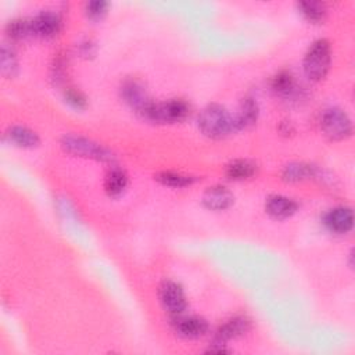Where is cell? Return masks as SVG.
<instances>
[{
	"instance_id": "5bb4252c",
	"label": "cell",
	"mask_w": 355,
	"mask_h": 355,
	"mask_svg": "<svg viewBox=\"0 0 355 355\" xmlns=\"http://www.w3.org/2000/svg\"><path fill=\"white\" fill-rule=\"evenodd\" d=\"M207 322L199 317L181 318L176 323V332L185 339H199L207 333Z\"/></svg>"
},
{
	"instance_id": "484cf974",
	"label": "cell",
	"mask_w": 355,
	"mask_h": 355,
	"mask_svg": "<svg viewBox=\"0 0 355 355\" xmlns=\"http://www.w3.org/2000/svg\"><path fill=\"white\" fill-rule=\"evenodd\" d=\"M66 100L73 107L81 110L86 107V97L77 89H67L66 90Z\"/></svg>"
},
{
	"instance_id": "9c48e42d",
	"label": "cell",
	"mask_w": 355,
	"mask_h": 355,
	"mask_svg": "<svg viewBox=\"0 0 355 355\" xmlns=\"http://www.w3.org/2000/svg\"><path fill=\"white\" fill-rule=\"evenodd\" d=\"M252 329V321L246 317H234L223 323L215 334V344H222L228 340L238 339Z\"/></svg>"
},
{
	"instance_id": "30bf717a",
	"label": "cell",
	"mask_w": 355,
	"mask_h": 355,
	"mask_svg": "<svg viewBox=\"0 0 355 355\" xmlns=\"http://www.w3.org/2000/svg\"><path fill=\"white\" fill-rule=\"evenodd\" d=\"M325 225L333 233H337V234L348 233L354 225L352 210L348 207H337L330 210L325 215Z\"/></svg>"
},
{
	"instance_id": "2e32d148",
	"label": "cell",
	"mask_w": 355,
	"mask_h": 355,
	"mask_svg": "<svg viewBox=\"0 0 355 355\" xmlns=\"http://www.w3.org/2000/svg\"><path fill=\"white\" fill-rule=\"evenodd\" d=\"M256 164L249 160H236L226 167V176L232 181H245L256 173Z\"/></svg>"
},
{
	"instance_id": "9a60e30c",
	"label": "cell",
	"mask_w": 355,
	"mask_h": 355,
	"mask_svg": "<svg viewBox=\"0 0 355 355\" xmlns=\"http://www.w3.org/2000/svg\"><path fill=\"white\" fill-rule=\"evenodd\" d=\"M128 185V176L124 169L121 168H111L104 180V189L108 196L117 197L123 195Z\"/></svg>"
},
{
	"instance_id": "603a6c76",
	"label": "cell",
	"mask_w": 355,
	"mask_h": 355,
	"mask_svg": "<svg viewBox=\"0 0 355 355\" xmlns=\"http://www.w3.org/2000/svg\"><path fill=\"white\" fill-rule=\"evenodd\" d=\"M6 32L9 35L10 39L13 40H21L25 39L27 36L32 35V28H31V21L19 19V20H13L8 24Z\"/></svg>"
},
{
	"instance_id": "52a82bcc",
	"label": "cell",
	"mask_w": 355,
	"mask_h": 355,
	"mask_svg": "<svg viewBox=\"0 0 355 355\" xmlns=\"http://www.w3.org/2000/svg\"><path fill=\"white\" fill-rule=\"evenodd\" d=\"M121 95L124 100L135 108L142 115L149 110V107L153 104L145 85L138 79H130L125 81L121 88Z\"/></svg>"
},
{
	"instance_id": "4fadbf2b",
	"label": "cell",
	"mask_w": 355,
	"mask_h": 355,
	"mask_svg": "<svg viewBox=\"0 0 355 355\" xmlns=\"http://www.w3.org/2000/svg\"><path fill=\"white\" fill-rule=\"evenodd\" d=\"M299 204L284 196H271L265 203V211L275 219H286L295 214Z\"/></svg>"
},
{
	"instance_id": "7402d4cb",
	"label": "cell",
	"mask_w": 355,
	"mask_h": 355,
	"mask_svg": "<svg viewBox=\"0 0 355 355\" xmlns=\"http://www.w3.org/2000/svg\"><path fill=\"white\" fill-rule=\"evenodd\" d=\"M299 9L302 14L311 23H321L326 16V6L321 2H302Z\"/></svg>"
},
{
	"instance_id": "d6986e66",
	"label": "cell",
	"mask_w": 355,
	"mask_h": 355,
	"mask_svg": "<svg viewBox=\"0 0 355 355\" xmlns=\"http://www.w3.org/2000/svg\"><path fill=\"white\" fill-rule=\"evenodd\" d=\"M0 67H2V74L6 78H14L19 73L16 51L6 43L2 46V51H0Z\"/></svg>"
},
{
	"instance_id": "e0dca14e",
	"label": "cell",
	"mask_w": 355,
	"mask_h": 355,
	"mask_svg": "<svg viewBox=\"0 0 355 355\" xmlns=\"http://www.w3.org/2000/svg\"><path fill=\"white\" fill-rule=\"evenodd\" d=\"M314 167L304 162H291L284 167L282 176L286 182H302L314 176Z\"/></svg>"
},
{
	"instance_id": "5b68a950",
	"label": "cell",
	"mask_w": 355,
	"mask_h": 355,
	"mask_svg": "<svg viewBox=\"0 0 355 355\" xmlns=\"http://www.w3.org/2000/svg\"><path fill=\"white\" fill-rule=\"evenodd\" d=\"M321 128L323 135L333 142L345 140L352 134V124L350 117L345 111L337 107L329 108L322 114Z\"/></svg>"
},
{
	"instance_id": "cb8c5ba5",
	"label": "cell",
	"mask_w": 355,
	"mask_h": 355,
	"mask_svg": "<svg viewBox=\"0 0 355 355\" xmlns=\"http://www.w3.org/2000/svg\"><path fill=\"white\" fill-rule=\"evenodd\" d=\"M107 9H108L107 2H99V0L97 2H89L86 5V14L92 20H99L107 13Z\"/></svg>"
},
{
	"instance_id": "8992f818",
	"label": "cell",
	"mask_w": 355,
	"mask_h": 355,
	"mask_svg": "<svg viewBox=\"0 0 355 355\" xmlns=\"http://www.w3.org/2000/svg\"><path fill=\"white\" fill-rule=\"evenodd\" d=\"M160 302L171 315H181L186 310V297L182 287L171 280L164 282L158 290Z\"/></svg>"
},
{
	"instance_id": "d4e9b609",
	"label": "cell",
	"mask_w": 355,
	"mask_h": 355,
	"mask_svg": "<svg viewBox=\"0 0 355 355\" xmlns=\"http://www.w3.org/2000/svg\"><path fill=\"white\" fill-rule=\"evenodd\" d=\"M51 73H53V81L56 84H60L64 81V74H66V58L58 54L54 60V64L51 67Z\"/></svg>"
},
{
	"instance_id": "3957f363",
	"label": "cell",
	"mask_w": 355,
	"mask_h": 355,
	"mask_svg": "<svg viewBox=\"0 0 355 355\" xmlns=\"http://www.w3.org/2000/svg\"><path fill=\"white\" fill-rule=\"evenodd\" d=\"M189 112L191 108L186 101L172 99L162 103H153L143 117L156 124H176L184 121Z\"/></svg>"
},
{
	"instance_id": "ac0fdd59",
	"label": "cell",
	"mask_w": 355,
	"mask_h": 355,
	"mask_svg": "<svg viewBox=\"0 0 355 355\" xmlns=\"http://www.w3.org/2000/svg\"><path fill=\"white\" fill-rule=\"evenodd\" d=\"M8 135H9L10 140L20 147L32 149V147H36L40 142L38 134L27 127H13V128H10Z\"/></svg>"
},
{
	"instance_id": "7a4b0ae2",
	"label": "cell",
	"mask_w": 355,
	"mask_h": 355,
	"mask_svg": "<svg viewBox=\"0 0 355 355\" xmlns=\"http://www.w3.org/2000/svg\"><path fill=\"white\" fill-rule=\"evenodd\" d=\"M332 60V50L330 43L326 39L315 40L306 57H304V73L311 81H322L330 67Z\"/></svg>"
},
{
	"instance_id": "ba28073f",
	"label": "cell",
	"mask_w": 355,
	"mask_h": 355,
	"mask_svg": "<svg viewBox=\"0 0 355 355\" xmlns=\"http://www.w3.org/2000/svg\"><path fill=\"white\" fill-rule=\"evenodd\" d=\"M32 35L39 38H53L62 29V19L53 12H42L34 20H31Z\"/></svg>"
},
{
	"instance_id": "277c9868",
	"label": "cell",
	"mask_w": 355,
	"mask_h": 355,
	"mask_svg": "<svg viewBox=\"0 0 355 355\" xmlns=\"http://www.w3.org/2000/svg\"><path fill=\"white\" fill-rule=\"evenodd\" d=\"M62 147L77 157H84V158H92L96 161H103V162H110L114 160L112 153H110L106 147L101 145L82 138V136H75V135H67L62 140Z\"/></svg>"
},
{
	"instance_id": "8fae6325",
	"label": "cell",
	"mask_w": 355,
	"mask_h": 355,
	"mask_svg": "<svg viewBox=\"0 0 355 355\" xmlns=\"http://www.w3.org/2000/svg\"><path fill=\"white\" fill-rule=\"evenodd\" d=\"M257 118H258L257 101L253 97H245L241 101L238 112L233 114L234 130L241 131L254 125L257 123Z\"/></svg>"
},
{
	"instance_id": "ffe728a7",
	"label": "cell",
	"mask_w": 355,
	"mask_h": 355,
	"mask_svg": "<svg viewBox=\"0 0 355 355\" xmlns=\"http://www.w3.org/2000/svg\"><path fill=\"white\" fill-rule=\"evenodd\" d=\"M156 180L169 188H185L195 182V178L180 172H161L156 176Z\"/></svg>"
},
{
	"instance_id": "6da1fadb",
	"label": "cell",
	"mask_w": 355,
	"mask_h": 355,
	"mask_svg": "<svg viewBox=\"0 0 355 355\" xmlns=\"http://www.w3.org/2000/svg\"><path fill=\"white\" fill-rule=\"evenodd\" d=\"M199 128L210 139H223L232 132H236L233 115L219 104H210L201 111Z\"/></svg>"
},
{
	"instance_id": "7c38bea8",
	"label": "cell",
	"mask_w": 355,
	"mask_h": 355,
	"mask_svg": "<svg viewBox=\"0 0 355 355\" xmlns=\"http://www.w3.org/2000/svg\"><path fill=\"white\" fill-rule=\"evenodd\" d=\"M233 195L223 186L208 188L203 196V204L211 211H223L233 204Z\"/></svg>"
},
{
	"instance_id": "44dd1931",
	"label": "cell",
	"mask_w": 355,
	"mask_h": 355,
	"mask_svg": "<svg viewBox=\"0 0 355 355\" xmlns=\"http://www.w3.org/2000/svg\"><path fill=\"white\" fill-rule=\"evenodd\" d=\"M272 89L282 97H289L295 92V82L290 73L282 71L272 79Z\"/></svg>"
}]
</instances>
